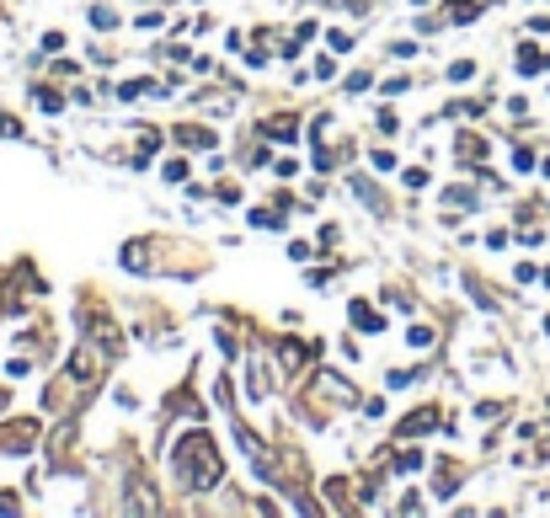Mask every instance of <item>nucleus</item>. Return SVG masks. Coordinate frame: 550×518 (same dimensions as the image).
<instances>
[{
	"label": "nucleus",
	"mask_w": 550,
	"mask_h": 518,
	"mask_svg": "<svg viewBox=\"0 0 550 518\" xmlns=\"http://www.w3.org/2000/svg\"><path fill=\"white\" fill-rule=\"evenodd\" d=\"M171 470H177V481L182 486H209L214 476H219V454L209 449V438L203 433H187L182 444H177V454H171Z\"/></svg>",
	"instance_id": "nucleus-1"
}]
</instances>
